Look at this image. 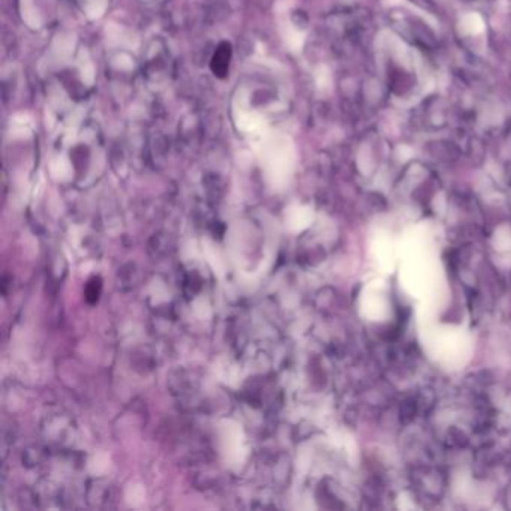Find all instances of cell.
I'll return each instance as SVG.
<instances>
[{
    "instance_id": "cell-1",
    "label": "cell",
    "mask_w": 511,
    "mask_h": 511,
    "mask_svg": "<svg viewBox=\"0 0 511 511\" xmlns=\"http://www.w3.org/2000/svg\"><path fill=\"white\" fill-rule=\"evenodd\" d=\"M461 27L465 34L478 35L484 32V20L482 18V15H478L475 13L466 14L461 20Z\"/></svg>"
},
{
    "instance_id": "cell-2",
    "label": "cell",
    "mask_w": 511,
    "mask_h": 511,
    "mask_svg": "<svg viewBox=\"0 0 511 511\" xmlns=\"http://www.w3.org/2000/svg\"><path fill=\"white\" fill-rule=\"evenodd\" d=\"M219 59H222V60H228L230 59V47L227 45V48H225V51H218V53H216V56H214V59L213 60H219ZM213 69H214V73H218V74H222V65L225 66V69H227L228 68V64L227 62H213Z\"/></svg>"
}]
</instances>
